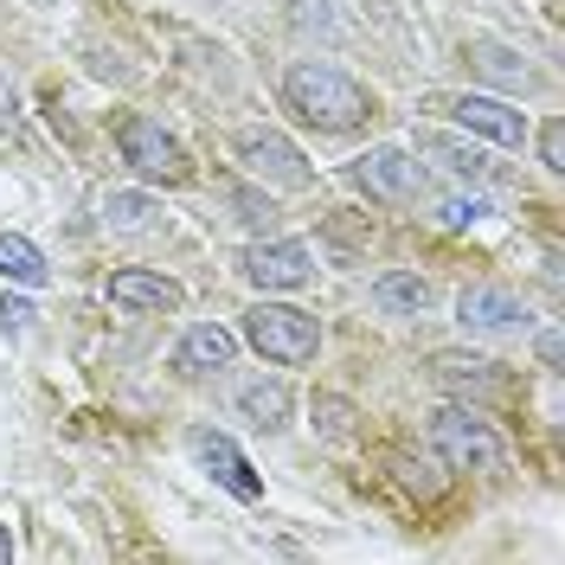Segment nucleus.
<instances>
[{
    "label": "nucleus",
    "instance_id": "aec40b11",
    "mask_svg": "<svg viewBox=\"0 0 565 565\" xmlns=\"http://www.w3.org/2000/svg\"><path fill=\"white\" fill-rule=\"evenodd\" d=\"M104 225L109 232H141V225H154V200L148 193H104Z\"/></svg>",
    "mask_w": 565,
    "mask_h": 565
},
{
    "label": "nucleus",
    "instance_id": "0eeeda50",
    "mask_svg": "<svg viewBox=\"0 0 565 565\" xmlns=\"http://www.w3.org/2000/svg\"><path fill=\"white\" fill-rule=\"evenodd\" d=\"M430 380L444 392H457V398H469V405H508L514 398V380L501 373V360H482V353H437Z\"/></svg>",
    "mask_w": 565,
    "mask_h": 565
},
{
    "label": "nucleus",
    "instance_id": "4468645a",
    "mask_svg": "<svg viewBox=\"0 0 565 565\" xmlns=\"http://www.w3.org/2000/svg\"><path fill=\"white\" fill-rule=\"evenodd\" d=\"M289 412H296V398H289L282 380H245V386H238V418H245L250 430H282Z\"/></svg>",
    "mask_w": 565,
    "mask_h": 565
},
{
    "label": "nucleus",
    "instance_id": "f8f14e48",
    "mask_svg": "<svg viewBox=\"0 0 565 565\" xmlns=\"http://www.w3.org/2000/svg\"><path fill=\"white\" fill-rule=\"evenodd\" d=\"M104 296L116 309H129V316H174L186 302V289L174 277H161V270H109Z\"/></svg>",
    "mask_w": 565,
    "mask_h": 565
},
{
    "label": "nucleus",
    "instance_id": "412c9836",
    "mask_svg": "<svg viewBox=\"0 0 565 565\" xmlns=\"http://www.w3.org/2000/svg\"><path fill=\"white\" fill-rule=\"evenodd\" d=\"M489 218V200L482 193H444L437 200V225L444 232H469V225H482Z\"/></svg>",
    "mask_w": 565,
    "mask_h": 565
},
{
    "label": "nucleus",
    "instance_id": "f3484780",
    "mask_svg": "<svg viewBox=\"0 0 565 565\" xmlns=\"http://www.w3.org/2000/svg\"><path fill=\"white\" fill-rule=\"evenodd\" d=\"M469 65L482 71L489 84H508V90H527V84H533L527 58H521V52H508V45H494V39H476V45H469Z\"/></svg>",
    "mask_w": 565,
    "mask_h": 565
},
{
    "label": "nucleus",
    "instance_id": "6e6552de",
    "mask_svg": "<svg viewBox=\"0 0 565 565\" xmlns=\"http://www.w3.org/2000/svg\"><path fill=\"white\" fill-rule=\"evenodd\" d=\"M245 282L250 289H302V282L316 277V250L309 245H296V238H257V245L245 250Z\"/></svg>",
    "mask_w": 565,
    "mask_h": 565
},
{
    "label": "nucleus",
    "instance_id": "7ed1b4c3",
    "mask_svg": "<svg viewBox=\"0 0 565 565\" xmlns=\"http://www.w3.org/2000/svg\"><path fill=\"white\" fill-rule=\"evenodd\" d=\"M245 341L264 360H277V366H309L321 353V321L309 309H296V302H250Z\"/></svg>",
    "mask_w": 565,
    "mask_h": 565
},
{
    "label": "nucleus",
    "instance_id": "6ab92c4d",
    "mask_svg": "<svg viewBox=\"0 0 565 565\" xmlns=\"http://www.w3.org/2000/svg\"><path fill=\"white\" fill-rule=\"evenodd\" d=\"M392 469H398V482L418 494V501H437V494L450 489V476H444V457H418V450H398V457H392Z\"/></svg>",
    "mask_w": 565,
    "mask_h": 565
},
{
    "label": "nucleus",
    "instance_id": "f03ea898",
    "mask_svg": "<svg viewBox=\"0 0 565 565\" xmlns=\"http://www.w3.org/2000/svg\"><path fill=\"white\" fill-rule=\"evenodd\" d=\"M430 444L444 469H476V476H501L508 469V437L489 418H476V405H444L430 418Z\"/></svg>",
    "mask_w": 565,
    "mask_h": 565
},
{
    "label": "nucleus",
    "instance_id": "5701e85b",
    "mask_svg": "<svg viewBox=\"0 0 565 565\" xmlns=\"http://www.w3.org/2000/svg\"><path fill=\"white\" fill-rule=\"evenodd\" d=\"M302 33H321V39H334V33H348V20L334 13V0H296V13H289Z\"/></svg>",
    "mask_w": 565,
    "mask_h": 565
},
{
    "label": "nucleus",
    "instance_id": "39448f33",
    "mask_svg": "<svg viewBox=\"0 0 565 565\" xmlns=\"http://www.w3.org/2000/svg\"><path fill=\"white\" fill-rule=\"evenodd\" d=\"M348 180L366 193V200H380V206H412L424 193V174L418 161L405 154V148H392V141H380V148H366L360 161L348 168Z\"/></svg>",
    "mask_w": 565,
    "mask_h": 565
},
{
    "label": "nucleus",
    "instance_id": "423d86ee",
    "mask_svg": "<svg viewBox=\"0 0 565 565\" xmlns=\"http://www.w3.org/2000/svg\"><path fill=\"white\" fill-rule=\"evenodd\" d=\"M238 161H245V174L264 180V186H309V180H316L309 154L289 136H277V129H245V136H238Z\"/></svg>",
    "mask_w": 565,
    "mask_h": 565
},
{
    "label": "nucleus",
    "instance_id": "9d476101",
    "mask_svg": "<svg viewBox=\"0 0 565 565\" xmlns=\"http://www.w3.org/2000/svg\"><path fill=\"white\" fill-rule=\"evenodd\" d=\"M186 450L200 457V469H206V476H212V482H218L225 494H238V501H264V482H257V469L245 462V450H238L225 430H206V424H200V430L186 437Z\"/></svg>",
    "mask_w": 565,
    "mask_h": 565
},
{
    "label": "nucleus",
    "instance_id": "dca6fc26",
    "mask_svg": "<svg viewBox=\"0 0 565 565\" xmlns=\"http://www.w3.org/2000/svg\"><path fill=\"white\" fill-rule=\"evenodd\" d=\"M373 309L380 316H424L430 309V282L418 270H386V277L373 282Z\"/></svg>",
    "mask_w": 565,
    "mask_h": 565
},
{
    "label": "nucleus",
    "instance_id": "9b49d317",
    "mask_svg": "<svg viewBox=\"0 0 565 565\" xmlns=\"http://www.w3.org/2000/svg\"><path fill=\"white\" fill-rule=\"evenodd\" d=\"M457 321L469 334H521L527 328V302L501 282H469L457 296Z\"/></svg>",
    "mask_w": 565,
    "mask_h": 565
},
{
    "label": "nucleus",
    "instance_id": "1a4fd4ad",
    "mask_svg": "<svg viewBox=\"0 0 565 565\" xmlns=\"http://www.w3.org/2000/svg\"><path fill=\"white\" fill-rule=\"evenodd\" d=\"M437 109H450V116H457V129L494 141V148H521V141H527V116H521L514 104H501V97L462 90V97H437Z\"/></svg>",
    "mask_w": 565,
    "mask_h": 565
},
{
    "label": "nucleus",
    "instance_id": "a878e982",
    "mask_svg": "<svg viewBox=\"0 0 565 565\" xmlns=\"http://www.w3.org/2000/svg\"><path fill=\"white\" fill-rule=\"evenodd\" d=\"M540 360H546V373H559V334H553V328L540 334Z\"/></svg>",
    "mask_w": 565,
    "mask_h": 565
},
{
    "label": "nucleus",
    "instance_id": "f257e3e1",
    "mask_svg": "<svg viewBox=\"0 0 565 565\" xmlns=\"http://www.w3.org/2000/svg\"><path fill=\"white\" fill-rule=\"evenodd\" d=\"M282 109L321 136H348L360 122H373V90L328 58H296L282 71Z\"/></svg>",
    "mask_w": 565,
    "mask_h": 565
},
{
    "label": "nucleus",
    "instance_id": "b1692460",
    "mask_svg": "<svg viewBox=\"0 0 565 565\" xmlns=\"http://www.w3.org/2000/svg\"><path fill=\"white\" fill-rule=\"evenodd\" d=\"M540 161H546V174H565V122L559 116L540 129Z\"/></svg>",
    "mask_w": 565,
    "mask_h": 565
},
{
    "label": "nucleus",
    "instance_id": "cd10ccee",
    "mask_svg": "<svg viewBox=\"0 0 565 565\" xmlns=\"http://www.w3.org/2000/svg\"><path fill=\"white\" fill-rule=\"evenodd\" d=\"M39 7H65V0H39Z\"/></svg>",
    "mask_w": 565,
    "mask_h": 565
},
{
    "label": "nucleus",
    "instance_id": "a211bd4d",
    "mask_svg": "<svg viewBox=\"0 0 565 565\" xmlns=\"http://www.w3.org/2000/svg\"><path fill=\"white\" fill-rule=\"evenodd\" d=\"M0 277L39 289V282L52 277V270H45V250H39L33 238H20V232H0Z\"/></svg>",
    "mask_w": 565,
    "mask_h": 565
},
{
    "label": "nucleus",
    "instance_id": "2eb2a0df",
    "mask_svg": "<svg viewBox=\"0 0 565 565\" xmlns=\"http://www.w3.org/2000/svg\"><path fill=\"white\" fill-rule=\"evenodd\" d=\"M424 154L444 168V174H457V180H469V186H482V180H494V161L476 148V141H450V136H424L418 141Z\"/></svg>",
    "mask_w": 565,
    "mask_h": 565
},
{
    "label": "nucleus",
    "instance_id": "4be33fe9",
    "mask_svg": "<svg viewBox=\"0 0 565 565\" xmlns=\"http://www.w3.org/2000/svg\"><path fill=\"white\" fill-rule=\"evenodd\" d=\"M316 430L328 437V444H348L353 437V405L348 398H334V392H321L316 398Z\"/></svg>",
    "mask_w": 565,
    "mask_h": 565
},
{
    "label": "nucleus",
    "instance_id": "393cba45",
    "mask_svg": "<svg viewBox=\"0 0 565 565\" xmlns=\"http://www.w3.org/2000/svg\"><path fill=\"white\" fill-rule=\"evenodd\" d=\"M232 206H238V218H245L250 232H257V225H270V218H277V206H270V200H264V193H250V186H238V193H232Z\"/></svg>",
    "mask_w": 565,
    "mask_h": 565
},
{
    "label": "nucleus",
    "instance_id": "bb28decb",
    "mask_svg": "<svg viewBox=\"0 0 565 565\" xmlns=\"http://www.w3.org/2000/svg\"><path fill=\"white\" fill-rule=\"evenodd\" d=\"M13 559V533H0V565Z\"/></svg>",
    "mask_w": 565,
    "mask_h": 565
},
{
    "label": "nucleus",
    "instance_id": "ddd939ff",
    "mask_svg": "<svg viewBox=\"0 0 565 565\" xmlns=\"http://www.w3.org/2000/svg\"><path fill=\"white\" fill-rule=\"evenodd\" d=\"M232 353H238L232 328H218V321H193V328L180 334V348H174V373L180 380H206V373H218V366H232Z\"/></svg>",
    "mask_w": 565,
    "mask_h": 565
},
{
    "label": "nucleus",
    "instance_id": "20e7f679",
    "mask_svg": "<svg viewBox=\"0 0 565 565\" xmlns=\"http://www.w3.org/2000/svg\"><path fill=\"white\" fill-rule=\"evenodd\" d=\"M116 154L136 168L141 180H154V186H180V180H193V161H186V148H180L154 116H116Z\"/></svg>",
    "mask_w": 565,
    "mask_h": 565
}]
</instances>
